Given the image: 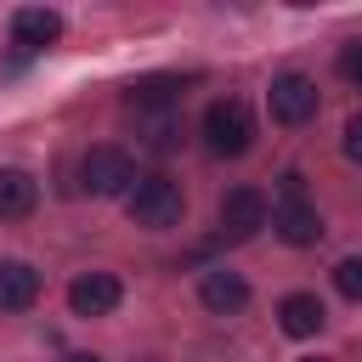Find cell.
I'll return each mask as SVG.
<instances>
[{"label":"cell","instance_id":"cell-1","mask_svg":"<svg viewBox=\"0 0 362 362\" xmlns=\"http://www.w3.org/2000/svg\"><path fill=\"white\" fill-rule=\"evenodd\" d=\"M204 141H209L215 158H243L249 141H255V113H249V102H238V96L209 102V107H204Z\"/></svg>","mask_w":362,"mask_h":362},{"label":"cell","instance_id":"cell-2","mask_svg":"<svg viewBox=\"0 0 362 362\" xmlns=\"http://www.w3.org/2000/svg\"><path fill=\"white\" fill-rule=\"evenodd\" d=\"M283 204L272 209V226H277V238L283 243H294V249H305V243H317L322 238V215H317V204L305 198V175L300 170H283Z\"/></svg>","mask_w":362,"mask_h":362},{"label":"cell","instance_id":"cell-3","mask_svg":"<svg viewBox=\"0 0 362 362\" xmlns=\"http://www.w3.org/2000/svg\"><path fill=\"white\" fill-rule=\"evenodd\" d=\"M124 204H130L136 226H153V232L181 226V215H187V198H181V187L170 175H136V187H130Z\"/></svg>","mask_w":362,"mask_h":362},{"label":"cell","instance_id":"cell-4","mask_svg":"<svg viewBox=\"0 0 362 362\" xmlns=\"http://www.w3.org/2000/svg\"><path fill=\"white\" fill-rule=\"evenodd\" d=\"M79 187L90 192V198H130V187H136V164H130V153L124 147H90L85 153V164H79Z\"/></svg>","mask_w":362,"mask_h":362},{"label":"cell","instance_id":"cell-5","mask_svg":"<svg viewBox=\"0 0 362 362\" xmlns=\"http://www.w3.org/2000/svg\"><path fill=\"white\" fill-rule=\"evenodd\" d=\"M266 102H272V119H277V124H305V119H317V85H311L305 74H277Z\"/></svg>","mask_w":362,"mask_h":362},{"label":"cell","instance_id":"cell-6","mask_svg":"<svg viewBox=\"0 0 362 362\" xmlns=\"http://www.w3.org/2000/svg\"><path fill=\"white\" fill-rule=\"evenodd\" d=\"M119 300H124V288H119L113 272H79V277L68 283V305H74V317H107Z\"/></svg>","mask_w":362,"mask_h":362},{"label":"cell","instance_id":"cell-7","mask_svg":"<svg viewBox=\"0 0 362 362\" xmlns=\"http://www.w3.org/2000/svg\"><path fill=\"white\" fill-rule=\"evenodd\" d=\"M266 226V192L260 187H232L221 198V232L226 238H255Z\"/></svg>","mask_w":362,"mask_h":362},{"label":"cell","instance_id":"cell-8","mask_svg":"<svg viewBox=\"0 0 362 362\" xmlns=\"http://www.w3.org/2000/svg\"><path fill=\"white\" fill-rule=\"evenodd\" d=\"M11 40H17L23 51H45V45L62 40V17H57L51 6H23V11L11 17Z\"/></svg>","mask_w":362,"mask_h":362},{"label":"cell","instance_id":"cell-9","mask_svg":"<svg viewBox=\"0 0 362 362\" xmlns=\"http://www.w3.org/2000/svg\"><path fill=\"white\" fill-rule=\"evenodd\" d=\"M187 74H141V79H130V107H175L181 96H187Z\"/></svg>","mask_w":362,"mask_h":362},{"label":"cell","instance_id":"cell-10","mask_svg":"<svg viewBox=\"0 0 362 362\" xmlns=\"http://www.w3.org/2000/svg\"><path fill=\"white\" fill-rule=\"evenodd\" d=\"M40 300V272L28 260H0V311H28Z\"/></svg>","mask_w":362,"mask_h":362},{"label":"cell","instance_id":"cell-11","mask_svg":"<svg viewBox=\"0 0 362 362\" xmlns=\"http://www.w3.org/2000/svg\"><path fill=\"white\" fill-rule=\"evenodd\" d=\"M198 294H204L209 311H243V305H249V283H243V272H226V266L204 272Z\"/></svg>","mask_w":362,"mask_h":362},{"label":"cell","instance_id":"cell-12","mask_svg":"<svg viewBox=\"0 0 362 362\" xmlns=\"http://www.w3.org/2000/svg\"><path fill=\"white\" fill-rule=\"evenodd\" d=\"M40 204V181L28 170H0V221H23Z\"/></svg>","mask_w":362,"mask_h":362},{"label":"cell","instance_id":"cell-13","mask_svg":"<svg viewBox=\"0 0 362 362\" xmlns=\"http://www.w3.org/2000/svg\"><path fill=\"white\" fill-rule=\"evenodd\" d=\"M277 322H283V334L311 339V334L328 322V311H322V300H317V294H288V300L277 305Z\"/></svg>","mask_w":362,"mask_h":362},{"label":"cell","instance_id":"cell-14","mask_svg":"<svg viewBox=\"0 0 362 362\" xmlns=\"http://www.w3.org/2000/svg\"><path fill=\"white\" fill-rule=\"evenodd\" d=\"M334 288H339L345 300H362V255H345V260L334 266Z\"/></svg>","mask_w":362,"mask_h":362},{"label":"cell","instance_id":"cell-15","mask_svg":"<svg viewBox=\"0 0 362 362\" xmlns=\"http://www.w3.org/2000/svg\"><path fill=\"white\" fill-rule=\"evenodd\" d=\"M345 158H351V164H362V113H351V119H345Z\"/></svg>","mask_w":362,"mask_h":362},{"label":"cell","instance_id":"cell-16","mask_svg":"<svg viewBox=\"0 0 362 362\" xmlns=\"http://www.w3.org/2000/svg\"><path fill=\"white\" fill-rule=\"evenodd\" d=\"M339 74L362 90V45H345V57H339Z\"/></svg>","mask_w":362,"mask_h":362},{"label":"cell","instance_id":"cell-17","mask_svg":"<svg viewBox=\"0 0 362 362\" xmlns=\"http://www.w3.org/2000/svg\"><path fill=\"white\" fill-rule=\"evenodd\" d=\"M62 362H102V356H90V351H74V356H62Z\"/></svg>","mask_w":362,"mask_h":362},{"label":"cell","instance_id":"cell-18","mask_svg":"<svg viewBox=\"0 0 362 362\" xmlns=\"http://www.w3.org/2000/svg\"><path fill=\"white\" fill-rule=\"evenodd\" d=\"M305 362H322V356H305Z\"/></svg>","mask_w":362,"mask_h":362}]
</instances>
